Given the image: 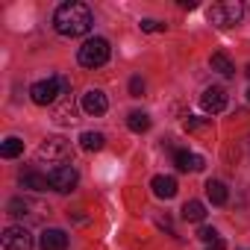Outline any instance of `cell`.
Here are the masks:
<instances>
[{
  "instance_id": "6da1fadb",
  "label": "cell",
  "mask_w": 250,
  "mask_h": 250,
  "mask_svg": "<svg viewBox=\"0 0 250 250\" xmlns=\"http://www.w3.org/2000/svg\"><path fill=\"white\" fill-rule=\"evenodd\" d=\"M91 9L85 3H77V0H71V3H62L53 15V27L59 36L65 39H80L91 30Z\"/></svg>"
},
{
  "instance_id": "7a4b0ae2",
  "label": "cell",
  "mask_w": 250,
  "mask_h": 250,
  "mask_svg": "<svg viewBox=\"0 0 250 250\" xmlns=\"http://www.w3.org/2000/svg\"><path fill=\"white\" fill-rule=\"evenodd\" d=\"M209 24L227 30V27H235L241 18H244V3L241 0H224V3H212L209 12H206Z\"/></svg>"
},
{
  "instance_id": "3957f363",
  "label": "cell",
  "mask_w": 250,
  "mask_h": 250,
  "mask_svg": "<svg viewBox=\"0 0 250 250\" xmlns=\"http://www.w3.org/2000/svg\"><path fill=\"white\" fill-rule=\"evenodd\" d=\"M109 42L106 39H88L83 47H80V65L83 68H100V65H106L109 62Z\"/></svg>"
},
{
  "instance_id": "277c9868",
  "label": "cell",
  "mask_w": 250,
  "mask_h": 250,
  "mask_svg": "<svg viewBox=\"0 0 250 250\" xmlns=\"http://www.w3.org/2000/svg\"><path fill=\"white\" fill-rule=\"evenodd\" d=\"M39 159L47 162V165H53V168L68 165V162H71V145H68L65 139H47V142H42V147H39Z\"/></svg>"
},
{
  "instance_id": "5b68a950",
  "label": "cell",
  "mask_w": 250,
  "mask_h": 250,
  "mask_svg": "<svg viewBox=\"0 0 250 250\" xmlns=\"http://www.w3.org/2000/svg\"><path fill=\"white\" fill-rule=\"evenodd\" d=\"M59 94H65L59 77H47V80H42V83H36L30 88V97H33L36 106H53L59 100Z\"/></svg>"
},
{
  "instance_id": "8992f818",
  "label": "cell",
  "mask_w": 250,
  "mask_h": 250,
  "mask_svg": "<svg viewBox=\"0 0 250 250\" xmlns=\"http://www.w3.org/2000/svg\"><path fill=\"white\" fill-rule=\"evenodd\" d=\"M47 180H50V188H53V191L68 194V191H74V188H77L80 174H77V168H74V165H59V168H50V171H47Z\"/></svg>"
},
{
  "instance_id": "52a82bcc",
  "label": "cell",
  "mask_w": 250,
  "mask_h": 250,
  "mask_svg": "<svg viewBox=\"0 0 250 250\" xmlns=\"http://www.w3.org/2000/svg\"><path fill=\"white\" fill-rule=\"evenodd\" d=\"M3 247L6 250H33V235L27 227H6L3 229Z\"/></svg>"
},
{
  "instance_id": "ba28073f",
  "label": "cell",
  "mask_w": 250,
  "mask_h": 250,
  "mask_svg": "<svg viewBox=\"0 0 250 250\" xmlns=\"http://www.w3.org/2000/svg\"><path fill=\"white\" fill-rule=\"evenodd\" d=\"M200 106L209 112V115H218L227 109V91L221 85H209L203 94H200Z\"/></svg>"
},
{
  "instance_id": "9c48e42d",
  "label": "cell",
  "mask_w": 250,
  "mask_h": 250,
  "mask_svg": "<svg viewBox=\"0 0 250 250\" xmlns=\"http://www.w3.org/2000/svg\"><path fill=\"white\" fill-rule=\"evenodd\" d=\"M80 106H83V112L85 115H106V109H109V100H106V94L100 91V88H88L85 94H83V100H80Z\"/></svg>"
},
{
  "instance_id": "30bf717a",
  "label": "cell",
  "mask_w": 250,
  "mask_h": 250,
  "mask_svg": "<svg viewBox=\"0 0 250 250\" xmlns=\"http://www.w3.org/2000/svg\"><path fill=\"white\" fill-rule=\"evenodd\" d=\"M150 188H153V194H156L159 200H171V197L177 194V180L168 177V174H156V177L150 180Z\"/></svg>"
},
{
  "instance_id": "8fae6325",
  "label": "cell",
  "mask_w": 250,
  "mask_h": 250,
  "mask_svg": "<svg viewBox=\"0 0 250 250\" xmlns=\"http://www.w3.org/2000/svg\"><path fill=\"white\" fill-rule=\"evenodd\" d=\"M42 250H68V232L65 229H44L42 232Z\"/></svg>"
},
{
  "instance_id": "7c38bea8",
  "label": "cell",
  "mask_w": 250,
  "mask_h": 250,
  "mask_svg": "<svg viewBox=\"0 0 250 250\" xmlns=\"http://www.w3.org/2000/svg\"><path fill=\"white\" fill-rule=\"evenodd\" d=\"M174 162L180 171H203V156L191 153V150H177L174 153Z\"/></svg>"
},
{
  "instance_id": "4fadbf2b",
  "label": "cell",
  "mask_w": 250,
  "mask_h": 250,
  "mask_svg": "<svg viewBox=\"0 0 250 250\" xmlns=\"http://www.w3.org/2000/svg\"><path fill=\"white\" fill-rule=\"evenodd\" d=\"M21 186H24V188H30V191H44V188H50V180H47L44 174H39V171L27 168V171L21 174Z\"/></svg>"
},
{
  "instance_id": "5bb4252c",
  "label": "cell",
  "mask_w": 250,
  "mask_h": 250,
  "mask_svg": "<svg viewBox=\"0 0 250 250\" xmlns=\"http://www.w3.org/2000/svg\"><path fill=\"white\" fill-rule=\"evenodd\" d=\"M206 197H209L215 206H224L229 194H227V186H224L221 180H209V183H206Z\"/></svg>"
},
{
  "instance_id": "9a60e30c",
  "label": "cell",
  "mask_w": 250,
  "mask_h": 250,
  "mask_svg": "<svg viewBox=\"0 0 250 250\" xmlns=\"http://www.w3.org/2000/svg\"><path fill=\"white\" fill-rule=\"evenodd\" d=\"M209 65H212V71H218V74H224V77H232V74H235V65H232V59H229L227 53H212Z\"/></svg>"
},
{
  "instance_id": "2e32d148",
  "label": "cell",
  "mask_w": 250,
  "mask_h": 250,
  "mask_svg": "<svg viewBox=\"0 0 250 250\" xmlns=\"http://www.w3.org/2000/svg\"><path fill=\"white\" fill-rule=\"evenodd\" d=\"M80 145H83V150H88V153H97V150H103V145H106V136L103 133H83L80 136Z\"/></svg>"
},
{
  "instance_id": "e0dca14e",
  "label": "cell",
  "mask_w": 250,
  "mask_h": 250,
  "mask_svg": "<svg viewBox=\"0 0 250 250\" xmlns=\"http://www.w3.org/2000/svg\"><path fill=\"white\" fill-rule=\"evenodd\" d=\"M53 121L59 124V127H71V124L77 121V115H74V103H71V100L59 103V106H56V115H53Z\"/></svg>"
},
{
  "instance_id": "ac0fdd59",
  "label": "cell",
  "mask_w": 250,
  "mask_h": 250,
  "mask_svg": "<svg viewBox=\"0 0 250 250\" xmlns=\"http://www.w3.org/2000/svg\"><path fill=\"white\" fill-rule=\"evenodd\" d=\"M206 218V206L200 203V200H188L186 206H183V221H194V224H200Z\"/></svg>"
},
{
  "instance_id": "d6986e66",
  "label": "cell",
  "mask_w": 250,
  "mask_h": 250,
  "mask_svg": "<svg viewBox=\"0 0 250 250\" xmlns=\"http://www.w3.org/2000/svg\"><path fill=\"white\" fill-rule=\"evenodd\" d=\"M24 153V142L18 139V136H9L3 145H0V156L3 159H15V156H21Z\"/></svg>"
},
{
  "instance_id": "ffe728a7",
  "label": "cell",
  "mask_w": 250,
  "mask_h": 250,
  "mask_svg": "<svg viewBox=\"0 0 250 250\" xmlns=\"http://www.w3.org/2000/svg\"><path fill=\"white\" fill-rule=\"evenodd\" d=\"M127 127H130L133 133H147V130H150V118H147L145 112H130V115H127Z\"/></svg>"
},
{
  "instance_id": "44dd1931",
  "label": "cell",
  "mask_w": 250,
  "mask_h": 250,
  "mask_svg": "<svg viewBox=\"0 0 250 250\" xmlns=\"http://www.w3.org/2000/svg\"><path fill=\"white\" fill-rule=\"evenodd\" d=\"M197 238L209 241L215 250H224V238L218 235V229H215V227H200V229H197Z\"/></svg>"
},
{
  "instance_id": "7402d4cb",
  "label": "cell",
  "mask_w": 250,
  "mask_h": 250,
  "mask_svg": "<svg viewBox=\"0 0 250 250\" xmlns=\"http://www.w3.org/2000/svg\"><path fill=\"white\" fill-rule=\"evenodd\" d=\"M186 130L188 133H212V118H188Z\"/></svg>"
},
{
  "instance_id": "603a6c76",
  "label": "cell",
  "mask_w": 250,
  "mask_h": 250,
  "mask_svg": "<svg viewBox=\"0 0 250 250\" xmlns=\"http://www.w3.org/2000/svg\"><path fill=\"white\" fill-rule=\"evenodd\" d=\"M142 33H165V24L162 21H153V18H145L142 21Z\"/></svg>"
},
{
  "instance_id": "cb8c5ba5",
  "label": "cell",
  "mask_w": 250,
  "mask_h": 250,
  "mask_svg": "<svg viewBox=\"0 0 250 250\" xmlns=\"http://www.w3.org/2000/svg\"><path fill=\"white\" fill-rule=\"evenodd\" d=\"M130 94H133V97H142V94H145V80H142V77H133V80H130Z\"/></svg>"
},
{
  "instance_id": "d4e9b609",
  "label": "cell",
  "mask_w": 250,
  "mask_h": 250,
  "mask_svg": "<svg viewBox=\"0 0 250 250\" xmlns=\"http://www.w3.org/2000/svg\"><path fill=\"white\" fill-rule=\"evenodd\" d=\"M180 6H183V9H197V3H194V0H183Z\"/></svg>"
},
{
  "instance_id": "484cf974",
  "label": "cell",
  "mask_w": 250,
  "mask_h": 250,
  "mask_svg": "<svg viewBox=\"0 0 250 250\" xmlns=\"http://www.w3.org/2000/svg\"><path fill=\"white\" fill-rule=\"evenodd\" d=\"M247 100H250V88H247Z\"/></svg>"
},
{
  "instance_id": "4316f807",
  "label": "cell",
  "mask_w": 250,
  "mask_h": 250,
  "mask_svg": "<svg viewBox=\"0 0 250 250\" xmlns=\"http://www.w3.org/2000/svg\"><path fill=\"white\" fill-rule=\"evenodd\" d=\"M247 77H250V65H247Z\"/></svg>"
},
{
  "instance_id": "83f0119b",
  "label": "cell",
  "mask_w": 250,
  "mask_h": 250,
  "mask_svg": "<svg viewBox=\"0 0 250 250\" xmlns=\"http://www.w3.org/2000/svg\"><path fill=\"white\" fill-rule=\"evenodd\" d=\"M209 250H215V247H209Z\"/></svg>"
}]
</instances>
